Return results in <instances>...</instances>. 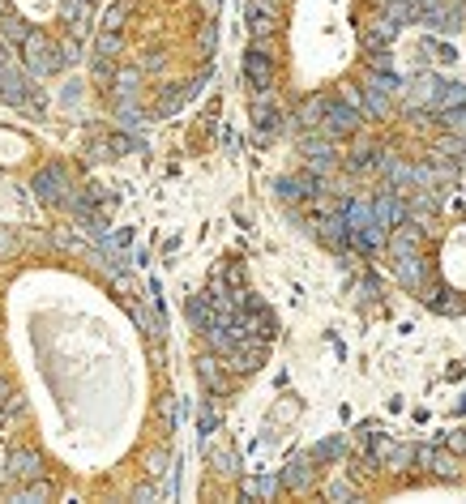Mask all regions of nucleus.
Returning a JSON list of instances; mask_svg holds the SVG:
<instances>
[{
  "instance_id": "f257e3e1",
  "label": "nucleus",
  "mask_w": 466,
  "mask_h": 504,
  "mask_svg": "<svg viewBox=\"0 0 466 504\" xmlns=\"http://www.w3.org/2000/svg\"><path fill=\"white\" fill-rule=\"evenodd\" d=\"M458 214H462V222L445 235L436 261H424L415 252L394 257L398 283L420 291V299L436 312H445V295H466V197L458 201Z\"/></svg>"
},
{
  "instance_id": "f03ea898",
  "label": "nucleus",
  "mask_w": 466,
  "mask_h": 504,
  "mask_svg": "<svg viewBox=\"0 0 466 504\" xmlns=\"http://www.w3.org/2000/svg\"><path fill=\"white\" fill-rule=\"evenodd\" d=\"M22 60H26V69H30L34 77H51L56 69H65V56L51 47L43 34H30V39L22 43Z\"/></svg>"
},
{
  "instance_id": "7ed1b4c3",
  "label": "nucleus",
  "mask_w": 466,
  "mask_h": 504,
  "mask_svg": "<svg viewBox=\"0 0 466 504\" xmlns=\"http://www.w3.org/2000/svg\"><path fill=\"white\" fill-rule=\"evenodd\" d=\"M34 193H39L43 201H51V205H60V201H65L69 184H65V172H60L56 162H51V167H43V172L34 176Z\"/></svg>"
},
{
  "instance_id": "20e7f679",
  "label": "nucleus",
  "mask_w": 466,
  "mask_h": 504,
  "mask_svg": "<svg viewBox=\"0 0 466 504\" xmlns=\"http://www.w3.org/2000/svg\"><path fill=\"white\" fill-rule=\"evenodd\" d=\"M13 479H22V483H30V479H39L43 474V462H39V453H30V449H13L9 453V466H5Z\"/></svg>"
},
{
  "instance_id": "39448f33",
  "label": "nucleus",
  "mask_w": 466,
  "mask_h": 504,
  "mask_svg": "<svg viewBox=\"0 0 466 504\" xmlns=\"http://www.w3.org/2000/svg\"><path fill=\"white\" fill-rule=\"evenodd\" d=\"M30 34H34V26H30L26 18H18V13H5V18H0V39H5L9 47H22Z\"/></svg>"
},
{
  "instance_id": "423d86ee",
  "label": "nucleus",
  "mask_w": 466,
  "mask_h": 504,
  "mask_svg": "<svg viewBox=\"0 0 466 504\" xmlns=\"http://www.w3.org/2000/svg\"><path fill=\"white\" fill-rule=\"evenodd\" d=\"M86 18H90V0H65V22H69L73 30H82Z\"/></svg>"
},
{
  "instance_id": "0eeeda50",
  "label": "nucleus",
  "mask_w": 466,
  "mask_h": 504,
  "mask_svg": "<svg viewBox=\"0 0 466 504\" xmlns=\"http://www.w3.org/2000/svg\"><path fill=\"white\" fill-rule=\"evenodd\" d=\"M51 496V483H43V479H30L22 491H18V500H47Z\"/></svg>"
},
{
  "instance_id": "6e6552de",
  "label": "nucleus",
  "mask_w": 466,
  "mask_h": 504,
  "mask_svg": "<svg viewBox=\"0 0 466 504\" xmlns=\"http://www.w3.org/2000/svg\"><path fill=\"white\" fill-rule=\"evenodd\" d=\"M120 47H124L120 34H112V30H103V34H98V56H120Z\"/></svg>"
},
{
  "instance_id": "1a4fd4ad",
  "label": "nucleus",
  "mask_w": 466,
  "mask_h": 504,
  "mask_svg": "<svg viewBox=\"0 0 466 504\" xmlns=\"http://www.w3.org/2000/svg\"><path fill=\"white\" fill-rule=\"evenodd\" d=\"M124 13H129V0H120V5L108 13V22H103V30H112V34H120V26H124Z\"/></svg>"
},
{
  "instance_id": "9d476101",
  "label": "nucleus",
  "mask_w": 466,
  "mask_h": 504,
  "mask_svg": "<svg viewBox=\"0 0 466 504\" xmlns=\"http://www.w3.org/2000/svg\"><path fill=\"white\" fill-rule=\"evenodd\" d=\"M9 248V231H0V252H5Z\"/></svg>"
},
{
  "instance_id": "9b49d317",
  "label": "nucleus",
  "mask_w": 466,
  "mask_h": 504,
  "mask_svg": "<svg viewBox=\"0 0 466 504\" xmlns=\"http://www.w3.org/2000/svg\"><path fill=\"white\" fill-rule=\"evenodd\" d=\"M0 18H5V0H0Z\"/></svg>"
}]
</instances>
